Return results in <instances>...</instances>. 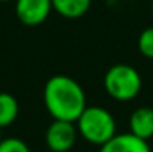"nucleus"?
Listing matches in <instances>:
<instances>
[{"label": "nucleus", "mask_w": 153, "mask_h": 152, "mask_svg": "<svg viewBox=\"0 0 153 152\" xmlns=\"http://www.w3.org/2000/svg\"><path fill=\"white\" fill-rule=\"evenodd\" d=\"M100 152H152L148 141L132 133H116L108 142L100 146Z\"/></svg>", "instance_id": "6"}, {"label": "nucleus", "mask_w": 153, "mask_h": 152, "mask_svg": "<svg viewBox=\"0 0 153 152\" xmlns=\"http://www.w3.org/2000/svg\"><path fill=\"white\" fill-rule=\"evenodd\" d=\"M52 12L51 0H15V13L26 26H39Z\"/></svg>", "instance_id": "5"}, {"label": "nucleus", "mask_w": 153, "mask_h": 152, "mask_svg": "<svg viewBox=\"0 0 153 152\" xmlns=\"http://www.w3.org/2000/svg\"><path fill=\"white\" fill-rule=\"evenodd\" d=\"M130 133L142 139L148 141L153 137V108L150 106H140L134 110L129 119Z\"/></svg>", "instance_id": "7"}, {"label": "nucleus", "mask_w": 153, "mask_h": 152, "mask_svg": "<svg viewBox=\"0 0 153 152\" xmlns=\"http://www.w3.org/2000/svg\"><path fill=\"white\" fill-rule=\"evenodd\" d=\"M104 88L111 98L117 101H130L140 93L142 77L135 67L129 64H116L104 75Z\"/></svg>", "instance_id": "3"}, {"label": "nucleus", "mask_w": 153, "mask_h": 152, "mask_svg": "<svg viewBox=\"0 0 153 152\" xmlns=\"http://www.w3.org/2000/svg\"><path fill=\"white\" fill-rule=\"evenodd\" d=\"M152 13H153V2H152Z\"/></svg>", "instance_id": "14"}, {"label": "nucleus", "mask_w": 153, "mask_h": 152, "mask_svg": "<svg viewBox=\"0 0 153 152\" xmlns=\"http://www.w3.org/2000/svg\"><path fill=\"white\" fill-rule=\"evenodd\" d=\"M0 2H10V0H0Z\"/></svg>", "instance_id": "12"}, {"label": "nucleus", "mask_w": 153, "mask_h": 152, "mask_svg": "<svg viewBox=\"0 0 153 152\" xmlns=\"http://www.w3.org/2000/svg\"><path fill=\"white\" fill-rule=\"evenodd\" d=\"M0 141H2V131H0Z\"/></svg>", "instance_id": "13"}, {"label": "nucleus", "mask_w": 153, "mask_h": 152, "mask_svg": "<svg viewBox=\"0 0 153 152\" xmlns=\"http://www.w3.org/2000/svg\"><path fill=\"white\" fill-rule=\"evenodd\" d=\"M18 106L16 98L8 92H0V129L10 126L18 118Z\"/></svg>", "instance_id": "9"}, {"label": "nucleus", "mask_w": 153, "mask_h": 152, "mask_svg": "<svg viewBox=\"0 0 153 152\" xmlns=\"http://www.w3.org/2000/svg\"><path fill=\"white\" fill-rule=\"evenodd\" d=\"M76 126L74 121L54 119L46 131V146L52 152H68L76 142Z\"/></svg>", "instance_id": "4"}, {"label": "nucleus", "mask_w": 153, "mask_h": 152, "mask_svg": "<svg viewBox=\"0 0 153 152\" xmlns=\"http://www.w3.org/2000/svg\"><path fill=\"white\" fill-rule=\"evenodd\" d=\"M0 152H31L28 144L18 137H7L0 141Z\"/></svg>", "instance_id": "11"}, {"label": "nucleus", "mask_w": 153, "mask_h": 152, "mask_svg": "<svg viewBox=\"0 0 153 152\" xmlns=\"http://www.w3.org/2000/svg\"><path fill=\"white\" fill-rule=\"evenodd\" d=\"M76 131L85 141L94 146H103L116 134V119L106 108L88 106L75 121Z\"/></svg>", "instance_id": "2"}, {"label": "nucleus", "mask_w": 153, "mask_h": 152, "mask_svg": "<svg viewBox=\"0 0 153 152\" xmlns=\"http://www.w3.org/2000/svg\"><path fill=\"white\" fill-rule=\"evenodd\" d=\"M52 10L68 20L83 16L91 7V0H51Z\"/></svg>", "instance_id": "8"}, {"label": "nucleus", "mask_w": 153, "mask_h": 152, "mask_svg": "<svg viewBox=\"0 0 153 152\" xmlns=\"http://www.w3.org/2000/svg\"><path fill=\"white\" fill-rule=\"evenodd\" d=\"M137 46H138V51H140L142 56L148 57V59H153V26L145 28L140 33Z\"/></svg>", "instance_id": "10"}, {"label": "nucleus", "mask_w": 153, "mask_h": 152, "mask_svg": "<svg viewBox=\"0 0 153 152\" xmlns=\"http://www.w3.org/2000/svg\"><path fill=\"white\" fill-rule=\"evenodd\" d=\"M44 106L54 119L76 121L86 108L82 85L68 75H52L44 85Z\"/></svg>", "instance_id": "1"}]
</instances>
